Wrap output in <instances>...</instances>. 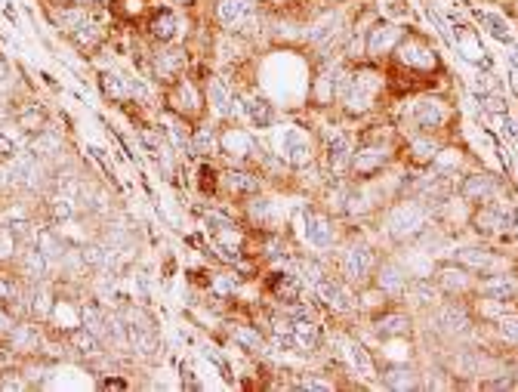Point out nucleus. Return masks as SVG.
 Wrapping results in <instances>:
<instances>
[{
	"mask_svg": "<svg viewBox=\"0 0 518 392\" xmlns=\"http://www.w3.org/2000/svg\"><path fill=\"white\" fill-rule=\"evenodd\" d=\"M207 19L216 31H229L256 44L266 38V10L263 0H207Z\"/></svg>",
	"mask_w": 518,
	"mask_h": 392,
	"instance_id": "obj_1",
	"label": "nucleus"
},
{
	"mask_svg": "<svg viewBox=\"0 0 518 392\" xmlns=\"http://www.w3.org/2000/svg\"><path fill=\"white\" fill-rule=\"evenodd\" d=\"M269 149L284 161L290 164L293 170H300L306 164H315L318 161V130L312 124H303V121H293V124H284L278 121L272 130H269Z\"/></svg>",
	"mask_w": 518,
	"mask_h": 392,
	"instance_id": "obj_2",
	"label": "nucleus"
},
{
	"mask_svg": "<svg viewBox=\"0 0 518 392\" xmlns=\"http://www.w3.org/2000/svg\"><path fill=\"white\" fill-rule=\"evenodd\" d=\"M161 109L179 115L192 127L210 118V112H207V87H204L201 78L192 75V68H189V75H182L176 84L161 90Z\"/></svg>",
	"mask_w": 518,
	"mask_h": 392,
	"instance_id": "obj_3",
	"label": "nucleus"
},
{
	"mask_svg": "<svg viewBox=\"0 0 518 392\" xmlns=\"http://www.w3.org/2000/svg\"><path fill=\"white\" fill-rule=\"evenodd\" d=\"M293 235H300L306 247H312V254H327L337 251L340 244V223L333 213H327L318 204H309L296 213V220H290Z\"/></svg>",
	"mask_w": 518,
	"mask_h": 392,
	"instance_id": "obj_4",
	"label": "nucleus"
},
{
	"mask_svg": "<svg viewBox=\"0 0 518 392\" xmlns=\"http://www.w3.org/2000/svg\"><path fill=\"white\" fill-rule=\"evenodd\" d=\"M266 152H269V142L247 124H222V133H219L222 164H241V167L256 170V164L263 161Z\"/></svg>",
	"mask_w": 518,
	"mask_h": 392,
	"instance_id": "obj_5",
	"label": "nucleus"
},
{
	"mask_svg": "<svg viewBox=\"0 0 518 392\" xmlns=\"http://www.w3.org/2000/svg\"><path fill=\"white\" fill-rule=\"evenodd\" d=\"M192 62H195V56H192V50L185 47V44H152L142 75L152 81L158 90H167L182 75H189Z\"/></svg>",
	"mask_w": 518,
	"mask_h": 392,
	"instance_id": "obj_6",
	"label": "nucleus"
},
{
	"mask_svg": "<svg viewBox=\"0 0 518 392\" xmlns=\"http://www.w3.org/2000/svg\"><path fill=\"white\" fill-rule=\"evenodd\" d=\"M266 180L259 176L253 167H241V164H222L219 173V198L216 201H226V204H241L259 192H266Z\"/></svg>",
	"mask_w": 518,
	"mask_h": 392,
	"instance_id": "obj_7",
	"label": "nucleus"
},
{
	"mask_svg": "<svg viewBox=\"0 0 518 392\" xmlns=\"http://www.w3.org/2000/svg\"><path fill=\"white\" fill-rule=\"evenodd\" d=\"M244 96V124L256 133H269L278 121H281V112H278V105L269 93L259 90V84L241 90Z\"/></svg>",
	"mask_w": 518,
	"mask_h": 392,
	"instance_id": "obj_8",
	"label": "nucleus"
},
{
	"mask_svg": "<svg viewBox=\"0 0 518 392\" xmlns=\"http://www.w3.org/2000/svg\"><path fill=\"white\" fill-rule=\"evenodd\" d=\"M337 251H340V263H337L340 278L346 284H358V288H364V284L370 281V272H374V266H377L374 251H370L367 244H358V241H352L346 247L337 244Z\"/></svg>",
	"mask_w": 518,
	"mask_h": 392,
	"instance_id": "obj_9",
	"label": "nucleus"
},
{
	"mask_svg": "<svg viewBox=\"0 0 518 392\" xmlns=\"http://www.w3.org/2000/svg\"><path fill=\"white\" fill-rule=\"evenodd\" d=\"M96 87H99L102 99L108 105H115V109H118L121 102H130L133 99V75H130V71L115 68V65L96 71Z\"/></svg>",
	"mask_w": 518,
	"mask_h": 392,
	"instance_id": "obj_10",
	"label": "nucleus"
},
{
	"mask_svg": "<svg viewBox=\"0 0 518 392\" xmlns=\"http://www.w3.org/2000/svg\"><path fill=\"white\" fill-rule=\"evenodd\" d=\"M219 133H222V124L213 121V118L195 124L192 127V142H189V161L219 158Z\"/></svg>",
	"mask_w": 518,
	"mask_h": 392,
	"instance_id": "obj_11",
	"label": "nucleus"
},
{
	"mask_svg": "<svg viewBox=\"0 0 518 392\" xmlns=\"http://www.w3.org/2000/svg\"><path fill=\"white\" fill-rule=\"evenodd\" d=\"M219 173L222 161L219 158H201L192 167V189L201 201H216L219 198Z\"/></svg>",
	"mask_w": 518,
	"mask_h": 392,
	"instance_id": "obj_12",
	"label": "nucleus"
},
{
	"mask_svg": "<svg viewBox=\"0 0 518 392\" xmlns=\"http://www.w3.org/2000/svg\"><path fill=\"white\" fill-rule=\"evenodd\" d=\"M401 38H404V28H398V25H389V22H377L374 28L367 31V53L374 56V59H389L392 56V50L401 44Z\"/></svg>",
	"mask_w": 518,
	"mask_h": 392,
	"instance_id": "obj_13",
	"label": "nucleus"
},
{
	"mask_svg": "<svg viewBox=\"0 0 518 392\" xmlns=\"http://www.w3.org/2000/svg\"><path fill=\"white\" fill-rule=\"evenodd\" d=\"M155 0H111L108 10L111 16H115V22L127 25V28H139L142 19L148 16V10H152Z\"/></svg>",
	"mask_w": 518,
	"mask_h": 392,
	"instance_id": "obj_14",
	"label": "nucleus"
},
{
	"mask_svg": "<svg viewBox=\"0 0 518 392\" xmlns=\"http://www.w3.org/2000/svg\"><path fill=\"white\" fill-rule=\"evenodd\" d=\"M438 284H441V288L444 291H448V294H472L475 291V281H472V275L463 269V266H454V263H448V266H441L438 269Z\"/></svg>",
	"mask_w": 518,
	"mask_h": 392,
	"instance_id": "obj_15",
	"label": "nucleus"
},
{
	"mask_svg": "<svg viewBox=\"0 0 518 392\" xmlns=\"http://www.w3.org/2000/svg\"><path fill=\"white\" fill-rule=\"evenodd\" d=\"M346 359L361 377H374V362H370V355L361 343H346Z\"/></svg>",
	"mask_w": 518,
	"mask_h": 392,
	"instance_id": "obj_16",
	"label": "nucleus"
},
{
	"mask_svg": "<svg viewBox=\"0 0 518 392\" xmlns=\"http://www.w3.org/2000/svg\"><path fill=\"white\" fill-rule=\"evenodd\" d=\"M179 377H182L185 389H204V383L198 380V374H195V368L189 362H179Z\"/></svg>",
	"mask_w": 518,
	"mask_h": 392,
	"instance_id": "obj_17",
	"label": "nucleus"
},
{
	"mask_svg": "<svg viewBox=\"0 0 518 392\" xmlns=\"http://www.w3.org/2000/svg\"><path fill=\"white\" fill-rule=\"evenodd\" d=\"M133 383L124 380V377H102L99 380V389H130Z\"/></svg>",
	"mask_w": 518,
	"mask_h": 392,
	"instance_id": "obj_18",
	"label": "nucleus"
},
{
	"mask_svg": "<svg viewBox=\"0 0 518 392\" xmlns=\"http://www.w3.org/2000/svg\"><path fill=\"white\" fill-rule=\"evenodd\" d=\"M170 4H176L179 10H201L207 0H170Z\"/></svg>",
	"mask_w": 518,
	"mask_h": 392,
	"instance_id": "obj_19",
	"label": "nucleus"
}]
</instances>
